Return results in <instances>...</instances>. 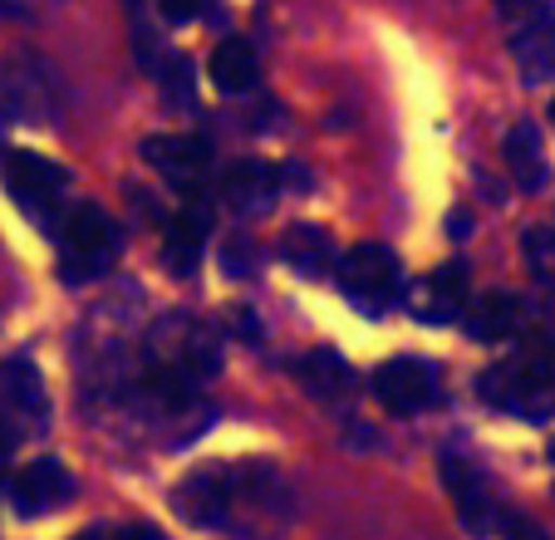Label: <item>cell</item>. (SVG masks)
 Instances as JSON below:
<instances>
[{
  "mask_svg": "<svg viewBox=\"0 0 555 540\" xmlns=\"http://www.w3.org/2000/svg\"><path fill=\"white\" fill-rule=\"evenodd\" d=\"M526 260L541 285H555V227H531L526 231Z\"/></svg>",
  "mask_w": 555,
  "mask_h": 540,
  "instance_id": "20",
  "label": "cell"
},
{
  "mask_svg": "<svg viewBox=\"0 0 555 540\" xmlns=\"http://www.w3.org/2000/svg\"><path fill=\"white\" fill-rule=\"evenodd\" d=\"M69 497H74V477L54 458L30 462V467H21V477L11 481V506L21 511V516H50V511L69 506Z\"/></svg>",
  "mask_w": 555,
  "mask_h": 540,
  "instance_id": "9",
  "label": "cell"
},
{
  "mask_svg": "<svg viewBox=\"0 0 555 540\" xmlns=\"http://www.w3.org/2000/svg\"><path fill=\"white\" fill-rule=\"evenodd\" d=\"M0 163H11V157H5V138H0Z\"/></svg>",
  "mask_w": 555,
  "mask_h": 540,
  "instance_id": "27",
  "label": "cell"
},
{
  "mask_svg": "<svg viewBox=\"0 0 555 540\" xmlns=\"http://www.w3.org/2000/svg\"><path fill=\"white\" fill-rule=\"evenodd\" d=\"M502 530H506V540H551V536H545L541 526H535L531 516H512V520H506Z\"/></svg>",
  "mask_w": 555,
  "mask_h": 540,
  "instance_id": "21",
  "label": "cell"
},
{
  "mask_svg": "<svg viewBox=\"0 0 555 540\" xmlns=\"http://www.w3.org/2000/svg\"><path fill=\"white\" fill-rule=\"evenodd\" d=\"M64 188H69L64 167L40 153H11V163H5V192H11V202L35 227L50 231V236L60 227V217L69 211L64 207Z\"/></svg>",
  "mask_w": 555,
  "mask_h": 540,
  "instance_id": "4",
  "label": "cell"
},
{
  "mask_svg": "<svg viewBox=\"0 0 555 540\" xmlns=\"http://www.w3.org/2000/svg\"><path fill=\"white\" fill-rule=\"evenodd\" d=\"M0 417L15 433H44L50 427V394L30 359H5L0 364Z\"/></svg>",
  "mask_w": 555,
  "mask_h": 540,
  "instance_id": "7",
  "label": "cell"
},
{
  "mask_svg": "<svg viewBox=\"0 0 555 540\" xmlns=\"http://www.w3.org/2000/svg\"><path fill=\"white\" fill-rule=\"evenodd\" d=\"M551 124H555V104H551Z\"/></svg>",
  "mask_w": 555,
  "mask_h": 540,
  "instance_id": "28",
  "label": "cell"
},
{
  "mask_svg": "<svg viewBox=\"0 0 555 540\" xmlns=\"http://www.w3.org/2000/svg\"><path fill=\"white\" fill-rule=\"evenodd\" d=\"M143 163L157 167L168 177L172 188H192L211 163V147L202 138H178V133H157V138H143Z\"/></svg>",
  "mask_w": 555,
  "mask_h": 540,
  "instance_id": "11",
  "label": "cell"
},
{
  "mask_svg": "<svg viewBox=\"0 0 555 540\" xmlns=\"http://www.w3.org/2000/svg\"><path fill=\"white\" fill-rule=\"evenodd\" d=\"M462 310H467V266L462 260L438 266L413 291V314L423 324H452V320H462Z\"/></svg>",
  "mask_w": 555,
  "mask_h": 540,
  "instance_id": "10",
  "label": "cell"
},
{
  "mask_svg": "<svg viewBox=\"0 0 555 540\" xmlns=\"http://www.w3.org/2000/svg\"><path fill=\"white\" fill-rule=\"evenodd\" d=\"M221 197L236 217H266L281 197V172L271 163H236L221 182Z\"/></svg>",
  "mask_w": 555,
  "mask_h": 540,
  "instance_id": "13",
  "label": "cell"
},
{
  "mask_svg": "<svg viewBox=\"0 0 555 540\" xmlns=\"http://www.w3.org/2000/svg\"><path fill=\"white\" fill-rule=\"evenodd\" d=\"M339 291L349 295V305L364 314H384L393 291H399V260L384 246H354L349 256H339Z\"/></svg>",
  "mask_w": 555,
  "mask_h": 540,
  "instance_id": "5",
  "label": "cell"
},
{
  "mask_svg": "<svg viewBox=\"0 0 555 540\" xmlns=\"http://www.w3.org/2000/svg\"><path fill=\"white\" fill-rule=\"evenodd\" d=\"M202 241H207V211L202 207H182L178 217L163 227V250H168V270L172 275H197L202 266Z\"/></svg>",
  "mask_w": 555,
  "mask_h": 540,
  "instance_id": "16",
  "label": "cell"
},
{
  "mask_svg": "<svg viewBox=\"0 0 555 540\" xmlns=\"http://www.w3.org/2000/svg\"><path fill=\"white\" fill-rule=\"evenodd\" d=\"M295 374H300L305 394H314V398H345V394H349V384H354L349 364L339 359L335 349H314V353H305L300 364H295Z\"/></svg>",
  "mask_w": 555,
  "mask_h": 540,
  "instance_id": "19",
  "label": "cell"
},
{
  "mask_svg": "<svg viewBox=\"0 0 555 540\" xmlns=\"http://www.w3.org/2000/svg\"><path fill=\"white\" fill-rule=\"evenodd\" d=\"M502 157L512 167V182L521 192H545L551 188V163H545V147H541V133L535 124H516L502 143Z\"/></svg>",
  "mask_w": 555,
  "mask_h": 540,
  "instance_id": "15",
  "label": "cell"
},
{
  "mask_svg": "<svg viewBox=\"0 0 555 540\" xmlns=\"http://www.w3.org/2000/svg\"><path fill=\"white\" fill-rule=\"evenodd\" d=\"M496 5H502V11L512 15V21H526L531 11H541V0H496Z\"/></svg>",
  "mask_w": 555,
  "mask_h": 540,
  "instance_id": "23",
  "label": "cell"
},
{
  "mask_svg": "<svg viewBox=\"0 0 555 540\" xmlns=\"http://www.w3.org/2000/svg\"><path fill=\"white\" fill-rule=\"evenodd\" d=\"M74 540H118V536H114V530H99L94 526V530H85V536H74Z\"/></svg>",
  "mask_w": 555,
  "mask_h": 540,
  "instance_id": "26",
  "label": "cell"
},
{
  "mask_svg": "<svg viewBox=\"0 0 555 540\" xmlns=\"http://www.w3.org/2000/svg\"><path fill=\"white\" fill-rule=\"evenodd\" d=\"M172 506L188 526L227 530L231 540H275L295 511L285 477L266 462H242V467L211 462V467L188 472L172 491Z\"/></svg>",
  "mask_w": 555,
  "mask_h": 540,
  "instance_id": "1",
  "label": "cell"
},
{
  "mask_svg": "<svg viewBox=\"0 0 555 540\" xmlns=\"http://www.w3.org/2000/svg\"><path fill=\"white\" fill-rule=\"evenodd\" d=\"M442 487H448L452 506H457L462 530H472L477 540L496 536V530L506 526L502 506H496V491H492V481H487V472L472 467V462H462L457 452H448V458H442Z\"/></svg>",
  "mask_w": 555,
  "mask_h": 540,
  "instance_id": "6",
  "label": "cell"
},
{
  "mask_svg": "<svg viewBox=\"0 0 555 540\" xmlns=\"http://www.w3.org/2000/svg\"><path fill=\"white\" fill-rule=\"evenodd\" d=\"M281 260L295 270V275H310V281H325L330 270H339V256H335V241L330 231H320L314 221H300L281 236Z\"/></svg>",
  "mask_w": 555,
  "mask_h": 540,
  "instance_id": "14",
  "label": "cell"
},
{
  "mask_svg": "<svg viewBox=\"0 0 555 540\" xmlns=\"http://www.w3.org/2000/svg\"><path fill=\"white\" fill-rule=\"evenodd\" d=\"M512 54L521 64L526 83L555 79V11H531L526 21L512 25Z\"/></svg>",
  "mask_w": 555,
  "mask_h": 540,
  "instance_id": "12",
  "label": "cell"
},
{
  "mask_svg": "<svg viewBox=\"0 0 555 540\" xmlns=\"http://www.w3.org/2000/svg\"><path fill=\"white\" fill-rule=\"evenodd\" d=\"M5 467H11V433H0V481H5Z\"/></svg>",
  "mask_w": 555,
  "mask_h": 540,
  "instance_id": "25",
  "label": "cell"
},
{
  "mask_svg": "<svg viewBox=\"0 0 555 540\" xmlns=\"http://www.w3.org/2000/svg\"><path fill=\"white\" fill-rule=\"evenodd\" d=\"M54 241H60V275L69 285H89L99 275H108V266L118 260V227L104 207L94 202H79L60 217L54 227Z\"/></svg>",
  "mask_w": 555,
  "mask_h": 540,
  "instance_id": "3",
  "label": "cell"
},
{
  "mask_svg": "<svg viewBox=\"0 0 555 540\" xmlns=\"http://www.w3.org/2000/svg\"><path fill=\"white\" fill-rule=\"evenodd\" d=\"M482 398L502 413L526 417V423H551L555 413V353L531 344L516 349L506 364H492L482 374Z\"/></svg>",
  "mask_w": 555,
  "mask_h": 540,
  "instance_id": "2",
  "label": "cell"
},
{
  "mask_svg": "<svg viewBox=\"0 0 555 540\" xmlns=\"http://www.w3.org/2000/svg\"><path fill=\"white\" fill-rule=\"evenodd\" d=\"M374 398L393 417H413L428 403H438V364L428 359H393L374 374Z\"/></svg>",
  "mask_w": 555,
  "mask_h": 540,
  "instance_id": "8",
  "label": "cell"
},
{
  "mask_svg": "<svg viewBox=\"0 0 555 540\" xmlns=\"http://www.w3.org/2000/svg\"><path fill=\"white\" fill-rule=\"evenodd\" d=\"M118 540H168L163 530H153V526H124V530H114Z\"/></svg>",
  "mask_w": 555,
  "mask_h": 540,
  "instance_id": "24",
  "label": "cell"
},
{
  "mask_svg": "<svg viewBox=\"0 0 555 540\" xmlns=\"http://www.w3.org/2000/svg\"><path fill=\"white\" fill-rule=\"evenodd\" d=\"M256 79H261V64H256V50L246 40H221L211 50V83L221 94H251Z\"/></svg>",
  "mask_w": 555,
  "mask_h": 540,
  "instance_id": "17",
  "label": "cell"
},
{
  "mask_svg": "<svg viewBox=\"0 0 555 540\" xmlns=\"http://www.w3.org/2000/svg\"><path fill=\"white\" fill-rule=\"evenodd\" d=\"M157 5H163V15H168V21H192V15H202V5H207V0H157Z\"/></svg>",
  "mask_w": 555,
  "mask_h": 540,
  "instance_id": "22",
  "label": "cell"
},
{
  "mask_svg": "<svg viewBox=\"0 0 555 540\" xmlns=\"http://www.w3.org/2000/svg\"><path fill=\"white\" fill-rule=\"evenodd\" d=\"M462 324H467L472 339H482V344L512 339L521 330V300H512V295H482V300L462 314Z\"/></svg>",
  "mask_w": 555,
  "mask_h": 540,
  "instance_id": "18",
  "label": "cell"
}]
</instances>
